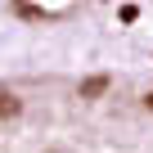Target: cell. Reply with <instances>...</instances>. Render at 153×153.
<instances>
[{"mask_svg": "<svg viewBox=\"0 0 153 153\" xmlns=\"http://www.w3.org/2000/svg\"><path fill=\"white\" fill-rule=\"evenodd\" d=\"M0 153H153V86L135 76L0 81Z\"/></svg>", "mask_w": 153, "mask_h": 153, "instance_id": "1", "label": "cell"}]
</instances>
